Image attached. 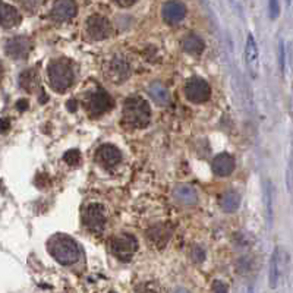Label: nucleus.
I'll return each instance as SVG.
<instances>
[{
  "label": "nucleus",
  "instance_id": "obj_1",
  "mask_svg": "<svg viewBox=\"0 0 293 293\" xmlns=\"http://www.w3.org/2000/svg\"><path fill=\"white\" fill-rule=\"evenodd\" d=\"M47 249L50 255L62 265H72L79 260V248L74 239L66 235H54L48 242Z\"/></svg>",
  "mask_w": 293,
  "mask_h": 293
},
{
  "label": "nucleus",
  "instance_id": "obj_2",
  "mask_svg": "<svg viewBox=\"0 0 293 293\" xmlns=\"http://www.w3.org/2000/svg\"><path fill=\"white\" fill-rule=\"evenodd\" d=\"M47 77H48L50 87L56 93H65L74 84V79H75L74 66L68 59H56L48 65Z\"/></svg>",
  "mask_w": 293,
  "mask_h": 293
},
{
  "label": "nucleus",
  "instance_id": "obj_3",
  "mask_svg": "<svg viewBox=\"0 0 293 293\" xmlns=\"http://www.w3.org/2000/svg\"><path fill=\"white\" fill-rule=\"evenodd\" d=\"M151 108L147 100L142 97L134 95L125 100L124 122L129 128H144L150 124Z\"/></svg>",
  "mask_w": 293,
  "mask_h": 293
},
{
  "label": "nucleus",
  "instance_id": "obj_4",
  "mask_svg": "<svg viewBox=\"0 0 293 293\" xmlns=\"http://www.w3.org/2000/svg\"><path fill=\"white\" fill-rule=\"evenodd\" d=\"M108 249L118 260L128 262L132 260L134 254L138 251V241L134 235L129 233L114 235L108 241Z\"/></svg>",
  "mask_w": 293,
  "mask_h": 293
},
{
  "label": "nucleus",
  "instance_id": "obj_5",
  "mask_svg": "<svg viewBox=\"0 0 293 293\" xmlns=\"http://www.w3.org/2000/svg\"><path fill=\"white\" fill-rule=\"evenodd\" d=\"M111 106H113L111 97L104 90H95L93 93L88 94L85 100V107L93 118L103 116L111 108Z\"/></svg>",
  "mask_w": 293,
  "mask_h": 293
},
{
  "label": "nucleus",
  "instance_id": "obj_6",
  "mask_svg": "<svg viewBox=\"0 0 293 293\" xmlns=\"http://www.w3.org/2000/svg\"><path fill=\"white\" fill-rule=\"evenodd\" d=\"M84 226L93 233H101L106 226L104 208L100 204H90L84 210Z\"/></svg>",
  "mask_w": 293,
  "mask_h": 293
},
{
  "label": "nucleus",
  "instance_id": "obj_7",
  "mask_svg": "<svg viewBox=\"0 0 293 293\" xmlns=\"http://www.w3.org/2000/svg\"><path fill=\"white\" fill-rule=\"evenodd\" d=\"M32 48L31 40L27 35H16L6 41L5 44V51L6 54L14 59V61H22L28 57L30 51Z\"/></svg>",
  "mask_w": 293,
  "mask_h": 293
},
{
  "label": "nucleus",
  "instance_id": "obj_8",
  "mask_svg": "<svg viewBox=\"0 0 293 293\" xmlns=\"http://www.w3.org/2000/svg\"><path fill=\"white\" fill-rule=\"evenodd\" d=\"M185 95L189 101L200 104V103H205L210 98L211 88L207 81L201 78H192L186 82Z\"/></svg>",
  "mask_w": 293,
  "mask_h": 293
},
{
  "label": "nucleus",
  "instance_id": "obj_9",
  "mask_svg": "<svg viewBox=\"0 0 293 293\" xmlns=\"http://www.w3.org/2000/svg\"><path fill=\"white\" fill-rule=\"evenodd\" d=\"M87 34L93 40H106L111 35V24L107 18L101 15H91L85 24Z\"/></svg>",
  "mask_w": 293,
  "mask_h": 293
},
{
  "label": "nucleus",
  "instance_id": "obj_10",
  "mask_svg": "<svg viewBox=\"0 0 293 293\" xmlns=\"http://www.w3.org/2000/svg\"><path fill=\"white\" fill-rule=\"evenodd\" d=\"M131 75V65L129 62L125 59L124 56L121 54H116L113 56L107 63V72H106V77L119 84V82H124Z\"/></svg>",
  "mask_w": 293,
  "mask_h": 293
},
{
  "label": "nucleus",
  "instance_id": "obj_11",
  "mask_svg": "<svg viewBox=\"0 0 293 293\" xmlns=\"http://www.w3.org/2000/svg\"><path fill=\"white\" fill-rule=\"evenodd\" d=\"M161 15L166 24L169 25H178L179 22H182L186 16V8L185 5L179 0H170L163 5L161 9Z\"/></svg>",
  "mask_w": 293,
  "mask_h": 293
},
{
  "label": "nucleus",
  "instance_id": "obj_12",
  "mask_svg": "<svg viewBox=\"0 0 293 293\" xmlns=\"http://www.w3.org/2000/svg\"><path fill=\"white\" fill-rule=\"evenodd\" d=\"M95 158L104 167H114L122 161V153L114 145L104 144L95 151Z\"/></svg>",
  "mask_w": 293,
  "mask_h": 293
},
{
  "label": "nucleus",
  "instance_id": "obj_13",
  "mask_svg": "<svg viewBox=\"0 0 293 293\" xmlns=\"http://www.w3.org/2000/svg\"><path fill=\"white\" fill-rule=\"evenodd\" d=\"M77 11L75 0H56L51 9V18L57 22H66L77 15Z\"/></svg>",
  "mask_w": 293,
  "mask_h": 293
},
{
  "label": "nucleus",
  "instance_id": "obj_14",
  "mask_svg": "<svg viewBox=\"0 0 293 293\" xmlns=\"http://www.w3.org/2000/svg\"><path fill=\"white\" fill-rule=\"evenodd\" d=\"M21 14L18 12V9L0 2V27L3 28H15L21 24Z\"/></svg>",
  "mask_w": 293,
  "mask_h": 293
},
{
  "label": "nucleus",
  "instance_id": "obj_15",
  "mask_svg": "<svg viewBox=\"0 0 293 293\" xmlns=\"http://www.w3.org/2000/svg\"><path fill=\"white\" fill-rule=\"evenodd\" d=\"M171 233H173V229L169 224H155L148 230V239L151 241V244L154 247L161 249L169 242Z\"/></svg>",
  "mask_w": 293,
  "mask_h": 293
},
{
  "label": "nucleus",
  "instance_id": "obj_16",
  "mask_svg": "<svg viewBox=\"0 0 293 293\" xmlns=\"http://www.w3.org/2000/svg\"><path fill=\"white\" fill-rule=\"evenodd\" d=\"M235 170V158L227 153H221L213 160V171L217 176H229Z\"/></svg>",
  "mask_w": 293,
  "mask_h": 293
},
{
  "label": "nucleus",
  "instance_id": "obj_17",
  "mask_svg": "<svg viewBox=\"0 0 293 293\" xmlns=\"http://www.w3.org/2000/svg\"><path fill=\"white\" fill-rule=\"evenodd\" d=\"M19 87L27 91V93H34L40 87V75L35 69H25L19 75Z\"/></svg>",
  "mask_w": 293,
  "mask_h": 293
},
{
  "label": "nucleus",
  "instance_id": "obj_18",
  "mask_svg": "<svg viewBox=\"0 0 293 293\" xmlns=\"http://www.w3.org/2000/svg\"><path fill=\"white\" fill-rule=\"evenodd\" d=\"M173 195L179 202L186 204V205H194L198 201V194L191 185L176 186L174 191H173Z\"/></svg>",
  "mask_w": 293,
  "mask_h": 293
},
{
  "label": "nucleus",
  "instance_id": "obj_19",
  "mask_svg": "<svg viewBox=\"0 0 293 293\" xmlns=\"http://www.w3.org/2000/svg\"><path fill=\"white\" fill-rule=\"evenodd\" d=\"M182 48L189 54H201L205 48V43L197 34H188L182 40Z\"/></svg>",
  "mask_w": 293,
  "mask_h": 293
},
{
  "label": "nucleus",
  "instance_id": "obj_20",
  "mask_svg": "<svg viewBox=\"0 0 293 293\" xmlns=\"http://www.w3.org/2000/svg\"><path fill=\"white\" fill-rule=\"evenodd\" d=\"M239 204H241V195L233 189L224 192L220 198V205L226 213H235L239 208Z\"/></svg>",
  "mask_w": 293,
  "mask_h": 293
},
{
  "label": "nucleus",
  "instance_id": "obj_21",
  "mask_svg": "<svg viewBox=\"0 0 293 293\" xmlns=\"http://www.w3.org/2000/svg\"><path fill=\"white\" fill-rule=\"evenodd\" d=\"M245 57H247L248 66L252 68V71H257L258 69V48H257V43H255V40L251 34L248 35L247 38Z\"/></svg>",
  "mask_w": 293,
  "mask_h": 293
},
{
  "label": "nucleus",
  "instance_id": "obj_22",
  "mask_svg": "<svg viewBox=\"0 0 293 293\" xmlns=\"http://www.w3.org/2000/svg\"><path fill=\"white\" fill-rule=\"evenodd\" d=\"M150 95L153 97V100H154L155 103H158V104H167L169 103V91H167V88L163 85V84H160V82H153L151 85H150Z\"/></svg>",
  "mask_w": 293,
  "mask_h": 293
},
{
  "label": "nucleus",
  "instance_id": "obj_23",
  "mask_svg": "<svg viewBox=\"0 0 293 293\" xmlns=\"http://www.w3.org/2000/svg\"><path fill=\"white\" fill-rule=\"evenodd\" d=\"M280 249H276L273 257H271V264H270V284L271 287H276L278 281V276H280Z\"/></svg>",
  "mask_w": 293,
  "mask_h": 293
},
{
  "label": "nucleus",
  "instance_id": "obj_24",
  "mask_svg": "<svg viewBox=\"0 0 293 293\" xmlns=\"http://www.w3.org/2000/svg\"><path fill=\"white\" fill-rule=\"evenodd\" d=\"M79 158H81V155H79V151H78V150H71V151H68L66 154L63 155V160H65L69 166H77L78 163H79Z\"/></svg>",
  "mask_w": 293,
  "mask_h": 293
},
{
  "label": "nucleus",
  "instance_id": "obj_25",
  "mask_svg": "<svg viewBox=\"0 0 293 293\" xmlns=\"http://www.w3.org/2000/svg\"><path fill=\"white\" fill-rule=\"evenodd\" d=\"M41 2H43V0H21L22 6H24V8H25V11H28V12H34V11H37V9H38V6L41 5Z\"/></svg>",
  "mask_w": 293,
  "mask_h": 293
},
{
  "label": "nucleus",
  "instance_id": "obj_26",
  "mask_svg": "<svg viewBox=\"0 0 293 293\" xmlns=\"http://www.w3.org/2000/svg\"><path fill=\"white\" fill-rule=\"evenodd\" d=\"M268 11H270V18L271 19H276L280 12V8H278V0H268Z\"/></svg>",
  "mask_w": 293,
  "mask_h": 293
},
{
  "label": "nucleus",
  "instance_id": "obj_27",
  "mask_svg": "<svg viewBox=\"0 0 293 293\" xmlns=\"http://www.w3.org/2000/svg\"><path fill=\"white\" fill-rule=\"evenodd\" d=\"M265 200H267V205H268V218L271 221V214H273V210H271V191H270V186H267V191H265Z\"/></svg>",
  "mask_w": 293,
  "mask_h": 293
},
{
  "label": "nucleus",
  "instance_id": "obj_28",
  "mask_svg": "<svg viewBox=\"0 0 293 293\" xmlns=\"http://www.w3.org/2000/svg\"><path fill=\"white\" fill-rule=\"evenodd\" d=\"M11 128V121L9 118H0V132H8Z\"/></svg>",
  "mask_w": 293,
  "mask_h": 293
},
{
  "label": "nucleus",
  "instance_id": "obj_29",
  "mask_svg": "<svg viewBox=\"0 0 293 293\" xmlns=\"http://www.w3.org/2000/svg\"><path fill=\"white\" fill-rule=\"evenodd\" d=\"M278 53H280V68H281V71H284V46H283V41H280Z\"/></svg>",
  "mask_w": 293,
  "mask_h": 293
},
{
  "label": "nucleus",
  "instance_id": "obj_30",
  "mask_svg": "<svg viewBox=\"0 0 293 293\" xmlns=\"http://www.w3.org/2000/svg\"><path fill=\"white\" fill-rule=\"evenodd\" d=\"M16 107H18L19 111H25V110L28 108V101L24 100V98H22V100H18V101H16Z\"/></svg>",
  "mask_w": 293,
  "mask_h": 293
},
{
  "label": "nucleus",
  "instance_id": "obj_31",
  "mask_svg": "<svg viewBox=\"0 0 293 293\" xmlns=\"http://www.w3.org/2000/svg\"><path fill=\"white\" fill-rule=\"evenodd\" d=\"M119 6H122V8H129V6H132V5H135L137 3V0H114Z\"/></svg>",
  "mask_w": 293,
  "mask_h": 293
},
{
  "label": "nucleus",
  "instance_id": "obj_32",
  "mask_svg": "<svg viewBox=\"0 0 293 293\" xmlns=\"http://www.w3.org/2000/svg\"><path fill=\"white\" fill-rule=\"evenodd\" d=\"M213 290H216V292H226L227 290V286H223L221 281H216L214 286H213Z\"/></svg>",
  "mask_w": 293,
  "mask_h": 293
},
{
  "label": "nucleus",
  "instance_id": "obj_33",
  "mask_svg": "<svg viewBox=\"0 0 293 293\" xmlns=\"http://www.w3.org/2000/svg\"><path fill=\"white\" fill-rule=\"evenodd\" d=\"M68 110L69 111H75L77 110V101L75 100H69L68 101Z\"/></svg>",
  "mask_w": 293,
  "mask_h": 293
},
{
  "label": "nucleus",
  "instance_id": "obj_34",
  "mask_svg": "<svg viewBox=\"0 0 293 293\" xmlns=\"http://www.w3.org/2000/svg\"><path fill=\"white\" fill-rule=\"evenodd\" d=\"M3 74H5V68H3V63L0 62V82L3 79Z\"/></svg>",
  "mask_w": 293,
  "mask_h": 293
},
{
  "label": "nucleus",
  "instance_id": "obj_35",
  "mask_svg": "<svg viewBox=\"0 0 293 293\" xmlns=\"http://www.w3.org/2000/svg\"><path fill=\"white\" fill-rule=\"evenodd\" d=\"M287 3H290V0H287Z\"/></svg>",
  "mask_w": 293,
  "mask_h": 293
}]
</instances>
